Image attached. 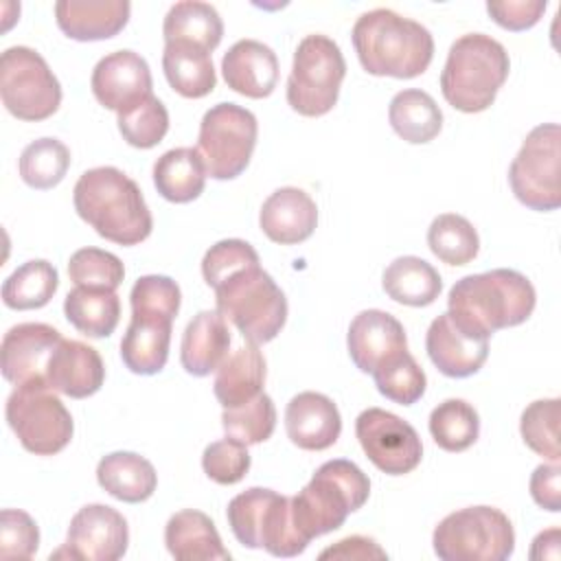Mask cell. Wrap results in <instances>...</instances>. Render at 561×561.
<instances>
[{"label": "cell", "instance_id": "cell-30", "mask_svg": "<svg viewBox=\"0 0 561 561\" xmlns=\"http://www.w3.org/2000/svg\"><path fill=\"white\" fill-rule=\"evenodd\" d=\"M206 175L204 160L195 147L169 149L153 164V184L173 204L197 199L206 186Z\"/></svg>", "mask_w": 561, "mask_h": 561}, {"label": "cell", "instance_id": "cell-15", "mask_svg": "<svg viewBox=\"0 0 561 561\" xmlns=\"http://www.w3.org/2000/svg\"><path fill=\"white\" fill-rule=\"evenodd\" d=\"M129 528L125 517L107 504H85L68 526L66 552L70 559L116 561L127 552Z\"/></svg>", "mask_w": 561, "mask_h": 561}, {"label": "cell", "instance_id": "cell-20", "mask_svg": "<svg viewBox=\"0 0 561 561\" xmlns=\"http://www.w3.org/2000/svg\"><path fill=\"white\" fill-rule=\"evenodd\" d=\"M425 351L443 375L462 379L482 368L489 357V340L465 333L445 311L432 320L425 335Z\"/></svg>", "mask_w": 561, "mask_h": 561}, {"label": "cell", "instance_id": "cell-37", "mask_svg": "<svg viewBox=\"0 0 561 561\" xmlns=\"http://www.w3.org/2000/svg\"><path fill=\"white\" fill-rule=\"evenodd\" d=\"M430 434L445 451H465L480 436V416L465 399H445L430 414Z\"/></svg>", "mask_w": 561, "mask_h": 561}, {"label": "cell", "instance_id": "cell-22", "mask_svg": "<svg viewBox=\"0 0 561 561\" xmlns=\"http://www.w3.org/2000/svg\"><path fill=\"white\" fill-rule=\"evenodd\" d=\"M46 381L70 399H85L101 390L105 366L94 346L79 340H61L48 359Z\"/></svg>", "mask_w": 561, "mask_h": 561}, {"label": "cell", "instance_id": "cell-6", "mask_svg": "<svg viewBox=\"0 0 561 561\" xmlns=\"http://www.w3.org/2000/svg\"><path fill=\"white\" fill-rule=\"evenodd\" d=\"M213 291L217 311L252 344L272 342L287 322V298L261 263L232 272Z\"/></svg>", "mask_w": 561, "mask_h": 561}, {"label": "cell", "instance_id": "cell-28", "mask_svg": "<svg viewBox=\"0 0 561 561\" xmlns=\"http://www.w3.org/2000/svg\"><path fill=\"white\" fill-rule=\"evenodd\" d=\"M265 357L259 351V344L243 342L215 370L213 392L224 408H234L259 392H263L265 383Z\"/></svg>", "mask_w": 561, "mask_h": 561}, {"label": "cell", "instance_id": "cell-12", "mask_svg": "<svg viewBox=\"0 0 561 561\" xmlns=\"http://www.w3.org/2000/svg\"><path fill=\"white\" fill-rule=\"evenodd\" d=\"M256 136L259 123L250 110L237 103H217L202 116L195 149L210 178L232 180L250 164Z\"/></svg>", "mask_w": 561, "mask_h": 561}, {"label": "cell", "instance_id": "cell-18", "mask_svg": "<svg viewBox=\"0 0 561 561\" xmlns=\"http://www.w3.org/2000/svg\"><path fill=\"white\" fill-rule=\"evenodd\" d=\"M346 346L351 362L362 370L373 375L390 357L408 351V337L403 324L388 311L364 309L348 327Z\"/></svg>", "mask_w": 561, "mask_h": 561}, {"label": "cell", "instance_id": "cell-32", "mask_svg": "<svg viewBox=\"0 0 561 561\" xmlns=\"http://www.w3.org/2000/svg\"><path fill=\"white\" fill-rule=\"evenodd\" d=\"M381 287L394 302L408 307H427L440 296L443 280L432 263L408 254L394 259L383 270Z\"/></svg>", "mask_w": 561, "mask_h": 561}, {"label": "cell", "instance_id": "cell-7", "mask_svg": "<svg viewBox=\"0 0 561 561\" xmlns=\"http://www.w3.org/2000/svg\"><path fill=\"white\" fill-rule=\"evenodd\" d=\"M228 526L245 548H265L274 557H298L309 541L291 517V497L272 489L252 486L228 502Z\"/></svg>", "mask_w": 561, "mask_h": 561}, {"label": "cell", "instance_id": "cell-21", "mask_svg": "<svg viewBox=\"0 0 561 561\" xmlns=\"http://www.w3.org/2000/svg\"><path fill=\"white\" fill-rule=\"evenodd\" d=\"M289 440L307 451H322L335 445L342 432V416L333 399L322 392H298L285 408Z\"/></svg>", "mask_w": 561, "mask_h": 561}, {"label": "cell", "instance_id": "cell-36", "mask_svg": "<svg viewBox=\"0 0 561 561\" xmlns=\"http://www.w3.org/2000/svg\"><path fill=\"white\" fill-rule=\"evenodd\" d=\"M59 287V274L53 263L44 259H33L22 263L2 283V302L9 309L28 311L39 309L50 302Z\"/></svg>", "mask_w": 561, "mask_h": 561}, {"label": "cell", "instance_id": "cell-48", "mask_svg": "<svg viewBox=\"0 0 561 561\" xmlns=\"http://www.w3.org/2000/svg\"><path fill=\"white\" fill-rule=\"evenodd\" d=\"M489 15L508 31H526L539 22L546 11V0H508L486 2Z\"/></svg>", "mask_w": 561, "mask_h": 561}, {"label": "cell", "instance_id": "cell-39", "mask_svg": "<svg viewBox=\"0 0 561 561\" xmlns=\"http://www.w3.org/2000/svg\"><path fill=\"white\" fill-rule=\"evenodd\" d=\"M70 167V151L57 138H37L20 153V178L37 191L57 186Z\"/></svg>", "mask_w": 561, "mask_h": 561}, {"label": "cell", "instance_id": "cell-1", "mask_svg": "<svg viewBox=\"0 0 561 561\" xmlns=\"http://www.w3.org/2000/svg\"><path fill=\"white\" fill-rule=\"evenodd\" d=\"M533 283L515 270L469 274L454 283L447 296V313L473 337H491L500 329L526 322L535 309Z\"/></svg>", "mask_w": 561, "mask_h": 561}, {"label": "cell", "instance_id": "cell-26", "mask_svg": "<svg viewBox=\"0 0 561 561\" xmlns=\"http://www.w3.org/2000/svg\"><path fill=\"white\" fill-rule=\"evenodd\" d=\"M230 329L226 318L215 309L199 311L186 324L182 344H180V362L182 368L193 377H206L219 368L230 348Z\"/></svg>", "mask_w": 561, "mask_h": 561}, {"label": "cell", "instance_id": "cell-24", "mask_svg": "<svg viewBox=\"0 0 561 561\" xmlns=\"http://www.w3.org/2000/svg\"><path fill=\"white\" fill-rule=\"evenodd\" d=\"M221 75L230 90L248 99H265L278 83V59L267 44L239 39L224 55Z\"/></svg>", "mask_w": 561, "mask_h": 561}, {"label": "cell", "instance_id": "cell-8", "mask_svg": "<svg viewBox=\"0 0 561 561\" xmlns=\"http://www.w3.org/2000/svg\"><path fill=\"white\" fill-rule=\"evenodd\" d=\"M432 543L443 561H504L515 550V530L500 508L467 506L438 522Z\"/></svg>", "mask_w": 561, "mask_h": 561}, {"label": "cell", "instance_id": "cell-42", "mask_svg": "<svg viewBox=\"0 0 561 561\" xmlns=\"http://www.w3.org/2000/svg\"><path fill=\"white\" fill-rule=\"evenodd\" d=\"M373 379L377 390L386 399L399 405L416 403L423 397L427 386V377L423 368L416 364V359L408 351L390 357L379 368H375Z\"/></svg>", "mask_w": 561, "mask_h": 561}, {"label": "cell", "instance_id": "cell-49", "mask_svg": "<svg viewBox=\"0 0 561 561\" xmlns=\"http://www.w3.org/2000/svg\"><path fill=\"white\" fill-rule=\"evenodd\" d=\"M530 495L537 506L550 513L561 511V469L557 462L535 467L530 476Z\"/></svg>", "mask_w": 561, "mask_h": 561}, {"label": "cell", "instance_id": "cell-51", "mask_svg": "<svg viewBox=\"0 0 561 561\" xmlns=\"http://www.w3.org/2000/svg\"><path fill=\"white\" fill-rule=\"evenodd\" d=\"M530 559H559V528H548L535 537Z\"/></svg>", "mask_w": 561, "mask_h": 561}, {"label": "cell", "instance_id": "cell-10", "mask_svg": "<svg viewBox=\"0 0 561 561\" xmlns=\"http://www.w3.org/2000/svg\"><path fill=\"white\" fill-rule=\"evenodd\" d=\"M4 414L20 445L35 456L61 451L75 432L70 412L48 383L15 386Z\"/></svg>", "mask_w": 561, "mask_h": 561}, {"label": "cell", "instance_id": "cell-34", "mask_svg": "<svg viewBox=\"0 0 561 561\" xmlns=\"http://www.w3.org/2000/svg\"><path fill=\"white\" fill-rule=\"evenodd\" d=\"M162 35L164 44L184 42L210 53L224 37V22L213 4L199 0H182L167 11Z\"/></svg>", "mask_w": 561, "mask_h": 561}, {"label": "cell", "instance_id": "cell-31", "mask_svg": "<svg viewBox=\"0 0 561 561\" xmlns=\"http://www.w3.org/2000/svg\"><path fill=\"white\" fill-rule=\"evenodd\" d=\"M162 70L169 85L184 99H202L217 83L210 53L184 42L164 44Z\"/></svg>", "mask_w": 561, "mask_h": 561}, {"label": "cell", "instance_id": "cell-44", "mask_svg": "<svg viewBox=\"0 0 561 561\" xmlns=\"http://www.w3.org/2000/svg\"><path fill=\"white\" fill-rule=\"evenodd\" d=\"M68 276L75 285L116 289L125 278L121 259L101 248H81L68 261Z\"/></svg>", "mask_w": 561, "mask_h": 561}, {"label": "cell", "instance_id": "cell-40", "mask_svg": "<svg viewBox=\"0 0 561 561\" xmlns=\"http://www.w3.org/2000/svg\"><path fill=\"white\" fill-rule=\"evenodd\" d=\"M221 427L230 438H237L245 445H256L267 440L276 427V408L270 394L259 392L250 401L224 408Z\"/></svg>", "mask_w": 561, "mask_h": 561}, {"label": "cell", "instance_id": "cell-9", "mask_svg": "<svg viewBox=\"0 0 561 561\" xmlns=\"http://www.w3.org/2000/svg\"><path fill=\"white\" fill-rule=\"evenodd\" d=\"M344 75L346 61L340 46L322 33H311L294 53L287 103L302 116H324L337 103Z\"/></svg>", "mask_w": 561, "mask_h": 561}, {"label": "cell", "instance_id": "cell-11", "mask_svg": "<svg viewBox=\"0 0 561 561\" xmlns=\"http://www.w3.org/2000/svg\"><path fill=\"white\" fill-rule=\"evenodd\" d=\"M561 129L543 123L528 131L508 167L513 195L530 210L548 213L561 206Z\"/></svg>", "mask_w": 561, "mask_h": 561}, {"label": "cell", "instance_id": "cell-14", "mask_svg": "<svg viewBox=\"0 0 561 561\" xmlns=\"http://www.w3.org/2000/svg\"><path fill=\"white\" fill-rule=\"evenodd\" d=\"M355 436L368 460L388 476L410 473L423 458V445L416 430L401 416L381 408L359 412Z\"/></svg>", "mask_w": 561, "mask_h": 561}, {"label": "cell", "instance_id": "cell-27", "mask_svg": "<svg viewBox=\"0 0 561 561\" xmlns=\"http://www.w3.org/2000/svg\"><path fill=\"white\" fill-rule=\"evenodd\" d=\"M164 543L178 561H228L230 552L224 548L213 519L195 508L178 511L164 526Z\"/></svg>", "mask_w": 561, "mask_h": 561}, {"label": "cell", "instance_id": "cell-5", "mask_svg": "<svg viewBox=\"0 0 561 561\" xmlns=\"http://www.w3.org/2000/svg\"><path fill=\"white\" fill-rule=\"evenodd\" d=\"M370 495L368 476L351 460H327L311 480L291 497V517L298 533L311 541L340 528Z\"/></svg>", "mask_w": 561, "mask_h": 561}, {"label": "cell", "instance_id": "cell-25", "mask_svg": "<svg viewBox=\"0 0 561 561\" xmlns=\"http://www.w3.org/2000/svg\"><path fill=\"white\" fill-rule=\"evenodd\" d=\"M127 0H59L55 4L57 26L77 42L110 39L129 20Z\"/></svg>", "mask_w": 561, "mask_h": 561}, {"label": "cell", "instance_id": "cell-23", "mask_svg": "<svg viewBox=\"0 0 561 561\" xmlns=\"http://www.w3.org/2000/svg\"><path fill=\"white\" fill-rule=\"evenodd\" d=\"M259 226L270 241L294 245L313 234L318 226V206L302 188L283 186L263 202Z\"/></svg>", "mask_w": 561, "mask_h": 561}, {"label": "cell", "instance_id": "cell-47", "mask_svg": "<svg viewBox=\"0 0 561 561\" xmlns=\"http://www.w3.org/2000/svg\"><path fill=\"white\" fill-rule=\"evenodd\" d=\"M39 548V530L35 519L20 508H4L0 513V557L31 559Z\"/></svg>", "mask_w": 561, "mask_h": 561}, {"label": "cell", "instance_id": "cell-38", "mask_svg": "<svg viewBox=\"0 0 561 561\" xmlns=\"http://www.w3.org/2000/svg\"><path fill=\"white\" fill-rule=\"evenodd\" d=\"M427 245L443 263L467 265L478 256L480 237L467 217L443 213L427 228Z\"/></svg>", "mask_w": 561, "mask_h": 561}, {"label": "cell", "instance_id": "cell-17", "mask_svg": "<svg viewBox=\"0 0 561 561\" xmlns=\"http://www.w3.org/2000/svg\"><path fill=\"white\" fill-rule=\"evenodd\" d=\"M90 88L94 99L116 114L153 94L149 64L134 50H116L101 57L92 70Z\"/></svg>", "mask_w": 561, "mask_h": 561}, {"label": "cell", "instance_id": "cell-19", "mask_svg": "<svg viewBox=\"0 0 561 561\" xmlns=\"http://www.w3.org/2000/svg\"><path fill=\"white\" fill-rule=\"evenodd\" d=\"M175 316L151 309H131V322L121 340V359L136 375H156L169 359Z\"/></svg>", "mask_w": 561, "mask_h": 561}, {"label": "cell", "instance_id": "cell-4", "mask_svg": "<svg viewBox=\"0 0 561 561\" xmlns=\"http://www.w3.org/2000/svg\"><path fill=\"white\" fill-rule=\"evenodd\" d=\"M511 70L506 48L484 33L458 37L447 53L440 72V92L445 101L465 112H484L497 96Z\"/></svg>", "mask_w": 561, "mask_h": 561}, {"label": "cell", "instance_id": "cell-41", "mask_svg": "<svg viewBox=\"0 0 561 561\" xmlns=\"http://www.w3.org/2000/svg\"><path fill=\"white\" fill-rule=\"evenodd\" d=\"M118 131L125 142L138 149L156 147L169 131V112L164 103L149 94L116 114Z\"/></svg>", "mask_w": 561, "mask_h": 561}, {"label": "cell", "instance_id": "cell-2", "mask_svg": "<svg viewBox=\"0 0 561 561\" xmlns=\"http://www.w3.org/2000/svg\"><path fill=\"white\" fill-rule=\"evenodd\" d=\"M72 202L77 215L112 243L136 245L151 234L153 217L140 186L116 167L83 171Z\"/></svg>", "mask_w": 561, "mask_h": 561}, {"label": "cell", "instance_id": "cell-35", "mask_svg": "<svg viewBox=\"0 0 561 561\" xmlns=\"http://www.w3.org/2000/svg\"><path fill=\"white\" fill-rule=\"evenodd\" d=\"M388 121L397 136L412 145L430 142L443 129V112L438 103L427 92L416 88L401 90L392 96Z\"/></svg>", "mask_w": 561, "mask_h": 561}, {"label": "cell", "instance_id": "cell-16", "mask_svg": "<svg viewBox=\"0 0 561 561\" xmlns=\"http://www.w3.org/2000/svg\"><path fill=\"white\" fill-rule=\"evenodd\" d=\"M61 340V333L44 322H22L11 327L0 346L4 379L13 386L48 383V359Z\"/></svg>", "mask_w": 561, "mask_h": 561}, {"label": "cell", "instance_id": "cell-43", "mask_svg": "<svg viewBox=\"0 0 561 561\" xmlns=\"http://www.w3.org/2000/svg\"><path fill=\"white\" fill-rule=\"evenodd\" d=\"M559 399H537L524 412L519 421V432L524 443L550 462H559Z\"/></svg>", "mask_w": 561, "mask_h": 561}, {"label": "cell", "instance_id": "cell-33", "mask_svg": "<svg viewBox=\"0 0 561 561\" xmlns=\"http://www.w3.org/2000/svg\"><path fill=\"white\" fill-rule=\"evenodd\" d=\"M66 320L88 337H107L121 320V300L116 289L77 285L64 300Z\"/></svg>", "mask_w": 561, "mask_h": 561}, {"label": "cell", "instance_id": "cell-13", "mask_svg": "<svg viewBox=\"0 0 561 561\" xmlns=\"http://www.w3.org/2000/svg\"><path fill=\"white\" fill-rule=\"evenodd\" d=\"M2 105L20 121H44L61 105V85L46 59L28 46H11L0 57Z\"/></svg>", "mask_w": 561, "mask_h": 561}, {"label": "cell", "instance_id": "cell-3", "mask_svg": "<svg viewBox=\"0 0 561 561\" xmlns=\"http://www.w3.org/2000/svg\"><path fill=\"white\" fill-rule=\"evenodd\" d=\"M351 37L362 68L375 77L414 79L427 70L434 57L432 33L392 9L362 13Z\"/></svg>", "mask_w": 561, "mask_h": 561}, {"label": "cell", "instance_id": "cell-45", "mask_svg": "<svg viewBox=\"0 0 561 561\" xmlns=\"http://www.w3.org/2000/svg\"><path fill=\"white\" fill-rule=\"evenodd\" d=\"M248 445L237 438H221L210 443L202 454L204 473L217 484H237L250 471Z\"/></svg>", "mask_w": 561, "mask_h": 561}, {"label": "cell", "instance_id": "cell-29", "mask_svg": "<svg viewBox=\"0 0 561 561\" xmlns=\"http://www.w3.org/2000/svg\"><path fill=\"white\" fill-rule=\"evenodd\" d=\"M96 480L112 497L138 504L153 495L158 486V473L153 465L136 451H112L96 465Z\"/></svg>", "mask_w": 561, "mask_h": 561}, {"label": "cell", "instance_id": "cell-46", "mask_svg": "<svg viewBox=\"0 0 561 561\" xmlns=\"http://www.w3.org/2000/svg\"><path fill=\"white\" fill-rule=\"evenodd\" d=\"M261 263L256 250L243 239H221L210 245L202 259V276L208 287H217L232 272Z\"/></svg>", "mask_w": 561, "mask_h": 561}, {"label": "cell", "instance_id": "cell-50", "mask_svg": "<svg viewBox=\"0 0 561 561\" xmlns=\"http://www.w3.org/2000/svg\"><path fill=\"white\" fill-rule=\"evenodd\" d=\"M320 559H342V561H373V559H388L386 550L370 537L351 535L340 539L335 546H329L320 552Z\"/></svg>", "mask_w": 561, "mask_h": 561}]
</instances>
